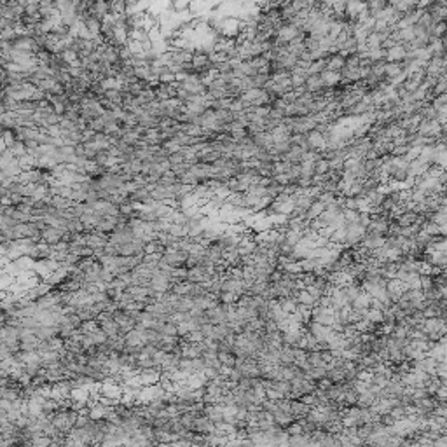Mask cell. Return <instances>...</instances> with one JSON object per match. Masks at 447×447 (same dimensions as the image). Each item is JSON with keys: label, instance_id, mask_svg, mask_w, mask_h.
<instances>
[{"label": "cell", "instance_id": "obj_6", "mask_svg": "<svg viewBox=\"0 0 447 447\" xmlns=\"http://www.w3.org/2000/svg\"><path fill=\"white\" fill-rule=\"evenodd\" d=\"M194 432L196 433H211L215 432V421L211 419L206 414H199L196 417V424H194Z\"/></svg>", "mask_w": 447, "mask_h": 447}, {"label": "cell", "instance_id": "obj_7", "mask_svg": "<svg viewBox=\"0 0 447 447\" xmlns=\"http://www.w3.org/2000/svg\"><path fill=\"white\" fill-rule=\"evenodd\" d=\"M124 341H126V346H137V348H141L147 344L145 337H143V330L137 329V327L124 334Z\"/></svg>", "mask_w": 447, "mask_h": 447}, {"label": "cell", "instance_id": "obj_8", "mask_svg": "<svg viewBox=\"0 0 447 447\" xmlns=\"http://www.w3.org/2000/svg\"><path fill=\"white\" fill-rule=\"evenodd\" d=\"M108 243V234L100 233V231H89L88 233V246H91L93 250L103 248Z\"/></svg>", "mask_w": 447, "mask_h": 447}, {"label": "cell", "instance_id": "obj_15", "mask_svg": "<svg viewBox=\"0 0 447 447\" xmlns=\"http://www.w3.org/2000/svg\"><path fill=\"white\" fill-rule=\"evenodd\" d=\"M297 301H299V304H304V306H311V308L316 304V299L313 297V294H311L308 288H301V290H299Z\"/></svg>", "mask_w": 447, "mask_h": 447}, {"label": "cell", "instance_id": "obj_11", "mask_svg": "<svg viewBox=\"0 0 447 447\" xmlns=\"http://www.w3.org/2000/svg\"><path fill=\"white\" fill-rule=\"evenodd\" d=\"M208 382V378L203 372H196V374H191L187 376V382H185V386H189V388H192V390H198V388H205Z\"/></svg>", "mask_w": 447, "mask_h": 447}, {"label": "cell", "instance_id": "obj_12", "mask_svg": "<svg viewBox=\"0 0 447 447\" xmlns=\"http://www.w3.org/2000/svg\"><path fill=\"white\" fill-rule=\"evenodd\" d=\"M327 210V205L325 203H321L320 199H316V201L311 205L309 208H308V211H306V220H314V218H318L320 217L323 211Z\"/></svg>", "mask_w": 447, "mask_h": 447}, {"label": "cell", "instance_id": "obj_4", "mask_svg": "<svg viewBox=\"0 0 447 447\" xmlns=\"http://www.w3.org/2000/svg\"><path fill=\"white\" fill-rule=\"evenodd\" d=\"M108 413H110V407L103 405L100 400H91L88 404V409H86V414H88L93 421L107 419Z\"/></svg>", "mask_w": 447, "mask_h": 447}, {"label": "cell", "instance_id": "obj_1", "mask_svg": "<svg viewBox=\"0 0 447 447\" xmlns=\"http://www.w3.org/2000/svg\"><path fill=\"white\" fill-rule=\"evenodd\" d=\"M98 323H100V329L103 330V332L107 334L110 339H115V337L123 336V332H121V327H119V323L114 320L112 313H107V311L100 313Z\"/></svg>", "mask_w": 447, "mask_h": 447}, {"label": "cell", "instance_id": "obj_18", "mask_svg": "<svg viewBox=\"0 0 447 447\" xmlns=\"http://www.w3.org/2000/svg\"><path fill=\"white\" fill-rule=\"evenodd\" d=\"M185 341H191V343H203V341L206 339L205 337V334L201 332V329H196V330H191V332L187 334V336L184 337Z\"/></svg>", "mask_w": 447, "mask_h": 447}, {"label": "cell", "instance_id": "obj_16", "mask_svg": "<svg viewBox=\"0 0 447 447\" xmlns=\"http://www.w3.org/2000/svg\"><path fill=\"white\" fill-rule=\"evenodd\" d=\"M88 336H89V337H91V341H93V343H95V344H96V346H102V344H105V343H107V341H108V339H110V337H108V336H107V334H105V332H103V330L100 329V327H98V329H96V330H95V332L88 334Z\"/></svg>", "mask_w": 447, "mask_h": 447}, {"label": "cell", "instance_id": "obj_13", "mask_svg": "<svg viewBox=\"0 0 447 447\" xmlns=\"http://www.w3.org/2000/svg\"><path fill=\"white\" fill-rule=\"evenodd\" d=\"M166 246L161 243L159 240L156 241H150V243H147L145 245V253H150V255H157V257H163L166 253Z\"/></svg>", "mask_w": 447, "mask_h": 447}, {"label": "cell", "instance_id": "obj_17", "mask_svg": "<svg viewBox=\"0 0 447 447\" xmlns=\"http://www.w3.org/2000/svg\"><path fill=\"white\" fill-rule=\"evenodd\" d=\"M170 234H173V236H176V238L189 236L187 226H185V224H172V227H170Z\"/></svg>", "mask_w": 447, "mask_h": 447}, {"label": "cell", "instance_id": "obj_2", "mask_svg": "<svg viewBox=\"0 0 447 447\" xmlns=\"http://www.w3.org/2000/svg\"><path fill=\"white\" fill-rule=\"evenodd\" d=\"M163 259H165L173 269L184 268L185 262H187V259H189V252L180 250V248H168L165 255H163Z\"/></svg>", "mask_w": 447, "mask_h": 447}, {"label": "cell", "instance_id": "obj_19", "mask_svg": "<svg viewBox=\"0 0 447 447\" xmlns=\"http://www.w3.org/2000/svg\"><path fill=\"white\" fill-rule=\"evenodd\" d=\"M238 301H240V297L236 294H233V292H222L220 302H224V304H236Z\"/></svg>", "mask_w": 447, "mask_h": 447}, {"label": "cell", "instance_id": "obj_14", "mask_svg": "<svg viewBox=\"0 0 447 447\" xmlns=\"http://www.w3.org/2000/svg\"><path fill=\"white\" fill-rule=\"evenodd\" d=\"M321 77H323L327 88H334L341 82V72H334V70H325L321 72Z\"/></svg>", "mask_w": 447, "mask_h": 447}, {"label": "cell", "instance_id": "obj_5", "mask_svg": "<svg viewBox=\"0 0 447 447\" xmlns=\"http://www.w3.org/2000/svg\"><path fill=\"white\" fill-rule=\"evenodd\" d=\"M63 234H65V231L60 229V227L47 226L46 229L42 231V241L46 243V245L54 246L56 243H60V241L63 240Z\"/></svg>", "mask_w": 447, "mask_h": 447}, {"label": "cell", "instance_id": "obj_9", "mask_svg": "<svg viewBox=\"0 0 447 447\" xmlns=\"http://www.w3.org/2000/svg\"><path fill=\"white\" fill-rule=\"evenodd\" d=\"M346 54L343 53H332L327 58V70H334V72H341L346 65Z\"/></svg>", "mask_w": 447, "mask_h": 447}, {"label": "cell", "instance_id": "obj_10", "mask_svg": "<svg viewBox=\"0 0 447 447\" xmlns=\"http://www.w3.org/2000/svg\"><path fill=\"white\" fill-rule=\"evenodd\" d=\"M292 414H294L295 417H304L309 414L311 411V405H308L304 400H301V398H292V407H290Z\"/></svg>", "mask_w": 447, "mask_h": 447}, {"label": "cell", "instance_id": "obj_3", "mask_svg": "<svg viewBox=\"0 0 447 447\" xmlns=\"http://www.w3.org/2000/svg\"><path fill=\"white\" fill-rule=\"evenodd\" d=\"M409 56V47L405 44H393V46L386 47V60L388 62H395V63H402L407 60Z\"/></svg>", "mask_w": 447, "mask_h": 447}]
</instances>
